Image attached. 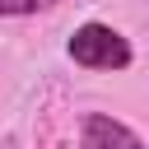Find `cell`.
Returning a JSON list of instances; mask_svg holds the SVG:
<instances>
[{
  "label": "cell",
  "mask_w": 149,
  "mask_h": 149,
  "mask_svg": "<svg viewBox=\"0 0 149 149\" xmlns=\"http://www.w3.org/2000/svg\"><path fill=\"white\" fill-rule=\"evenodd\" d=\"M65 51L84 70H126L130 65V42L112 23H84V28H74V37L65 42Z\"/></svg>",
  "instance_id": "cell-1"
},
{
  "label": "cell",
  "mask_w": 149,
  "mask_h": 149,
  "mask_svg": "<svg viewBox=\"0 0 149 149\" xmlns=\"http://www.w3.org/2000/svg\"><path fill=\"white\" fill-rule=\"evenodd\" d=\"M79 149H144V140L126 121H116L107 112H88L79 121Z\"/></svg>",
  "instance_id": "cell-2"
},
{
  "label": "cell",
  "mask_w": 149,
  "mask_h": 149,
  "mask_svg": "<svg viewBox=\"0 0 149 149\" xmlns=\"http://www.w3.org/2000/svg\"><path fill=\"white\" fill-rule=\"evenodd\" d=\"M61 0H0V19H28V14H47Z\"/></svg>",
  "instance_id": "cell-3"
}]
</instances>
